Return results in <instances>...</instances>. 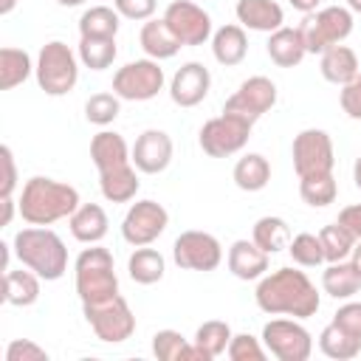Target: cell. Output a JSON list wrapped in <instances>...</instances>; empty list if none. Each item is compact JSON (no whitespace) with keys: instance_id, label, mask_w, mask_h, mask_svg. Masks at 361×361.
<instances>
[{"instance_id":"cell-13","label":"cell","mask_w":361,"mask_h":361,"mask_svg":"<svg viewBox=\"0 0 361 361\" xmlns=\"http://www.w3.org/2000/svg\"><path fill=\"white\" fill-rule=\"evenodd\" d=\"M172 259L183 271L209 274V271H214L223 262V245H220V240L214 234L189 228V231H180L175 237V243H172Z\"/></svg>"},{"instance_id":"cell-38","label":"cell","mask_w":361,"mask_h":361,"mask_svg":"<svg viewBox=\"0 0 361 361\" xmlns=\"http://www.w3.org/2000/svg\"><path fill=\"white\" fill-rule=\"evenodd\" d=\"M299 197L313 206V209H324L338 197V183L333 178V172L327 175H313V178H299Z\"/></svg>"},{"instance_id":"cell-33","label":"cell","mask_w":361,"mask_h":361,"mask_svg":"<svg viewBox=\"0 0 361 361\" xmlns=\"http://www.w3.org/2000/svg\"><path fill=\"white\" fill-rule=\"evenodd\" d=\"M121 14L113 6H90L79 17V37H116Z\"/></svg>"},{"instance_id":"cell-47","label":"cell","mask_w":361,"mask_h":361,"mask_svg":"<svg viewBox=\"0 0 361 361\" xmlns=\"http://www.w3.org/2000/svg\"><path fill=\"white\" fill-rule=\"evenodd\" d=\"M338 223L347 226L358 240H361V203H353V206H344L338 212Z\"/></svg>"},{"instance_id":"cell-1","label":"cell","mask_w":361,"mask_h":361,"mask_svg":"<svg viewBox=\"0 0 361 361\" xmlns=\"http://www.w3.org/2000/svg\"><path fill=\"white\" fill-rule=\"evenodd\" d=\"M254 302L268 316H290V319H310L322 307V296L310 276L293 265L276 268L257 279Z\"/></svg>"},{"instance_id":"cell-10","label":"cell","mask_w":361,"mask_h":361,"mask_svg":"<svg viewBox=\"0 0 361 361\" xmlns=\"http://www.w3.org/2000/svg\"><path fill=\"white\" fill-rule=\"evenodd\" d=\"M164 68L158 59H133L113 73V93L121 102H149L164 90Z\"/></svg>"},{"instance_id":"cell-51","label":"cell","mask_w":361,"mask_h":361,"mask_svg":"<svg viewBox=\"0 0 361 361\" xmlns=\"http://www.w3.org/2000/svg\"><path fill=\"white\" fill-rule=\"evenodd\" d=\"M353 180H355V186L361 189V155H358L355 164H353Z\"/></svg>"},{"instance_id":"cell-26","label":"cell","mask_w":361,"mask_h":361,"mask_svg":"<svg viewBox=\"0 0 361 361\" xmlns=\"http://www.w3.org/2000/svg\"><path fill=\"white\" fill-rule=\"evenodd\" d=\"M319 71H322L324 82L341 87V85H347L361 71V65H358L355 51L350 45L338 42V45H330L324 54H319Z\"/></svg>"},{"instance_id":"cell-29","label":"cell","mask_w":361,"mask_h":361,"mask_svg":"<svg viewBox=\"0 0 361 361\" xmlns=\"http://www.w3.org/2000/svg\"><path fill=\"white\" fill-rule=\"evenodd\" d=\"M231 180L243 192H262L268 186V180H271V164H268V158L259 155V152H245L234 164Z\"/></svg>"},{"instance_id":"cell-54","label":"cell","mask_w":361,"mask_h":361,"mask_svg":"<svg viewBox=\"0 0 361 361\" xmlns=\"http://www.w3.org/2000/svg\"><path fill=\"white\" fill-rule=\"evenodd\" d=\"M59 6H65V8H73V6H82L85 0H56Z\"/></svg>"},{"instance_id":"cell-9","label":"cell","mask_w":361,"mask_h":361,"mask_svg":"<svg viewBox=\"0 0 361 361\" xmlns=\"http://www.w3.org/2000/svg\"><path fill=\"white\" fill-rule=\"evenodd\" d=\"M82 313L96 338L104 344H121L135 333V313L121 293L96 305H82Z\"/></svg>"},{"instance_id":"cell-34","label":"cell","mask_w":361,"mask_h":361,"mask_svg":"<svg viewBox=\"0 0 361 361\" xmlns=\"http://www.w3.org/2000/svg\"><path fill=\"white\" fill-rule=\"evenodd\" d=\"M79 62L90 71H104L116 62L118 48H116V37H79Z\"/></svg>"},{"instance_id":"cell-18","label":"cell","mask_w":361,"mask_h":361,"mask_svg":"<svg viewBox=\"0 0 361 361\" xmlns=\"http://www.w3.org/2000/svg\"><path fill=\"white\" fill-rule=\"evenodd\" d=\"M172 152H175V147H172L169 133L149 127L133 144V164L144 175H161L172 164Z\"/></svg>"},{"instance_id":"cell-32","label":"cell","mask_w":361,"mask_h":361,"mask_svg":"<svg viewBox=\"0 0 361 361\" xmlns=\"http://www.w3.org/2000/svg\"><path fill=\"white\" fill-rule=\"evenodd\" d=\"M31 73H34V62H31L28 51L11 48V45H6L0 51V90H14Z\"/></svg>"},{"instance_id":"cell-3","label":"cell","mask_w":361,"mask_h":361,"mask_svg":"<svg viewBox=\"0 0 361 361\" xmlns=\"http://www.w3.org/2000/svg\"><path fill=\"white\" fill-rule=\"evenodd\" d=\"M79 203L76 186L48 175H34L23 183L17 212L28 226H54L56 220H68Z\"/></svg>"},{"instance_id":"cell-36","label":"cell","mask_w":361,"mask_h":361,"mask_svg":"<svg viewBox=\"0 0 361 361\" xmlns=\"http://www.w3.org/2000/svg\"><path fill=\"white\" fill-rule=\"evenodd\" d=\"M319 240H322V248H324V262L350 259V254H353V248H355V243H358V237H355L347 226H341L338 220L322 226Z\"/></svg>"},{"instance_id":"cell-24","label":"cell","mask_w":361,"mask_h":361,"mask_svg":"<svg viewBox=\"0 0 361 361\" xmlns=\"http://www.w3.org/2000/svg\"><path fill=\"white\" fill-rule=\"evenodd\" d=\"M39 282L42 276H37L31 268H8L3 271V302L11 307H31L39 299Z\"/></svg>"},{"instance_id":"cell-52","label":"cell","mask_w":361,"mask_h":361,"mask_svg":"<svg viewBox=\"0 0 361 361\" xmlns=\"http://www.w3.org/2000/svg\"><path fill=\"white\" fill-rule=\"evenodd\" d=\"M14 6H17V0H0V14L6 17V14H11L14 11Z\"/></svg>"},{"instance_id":"cell-44","label":"cell","mask_w":361,"mask_h":361,"mask_svg":"<svg viewBox=\"0 0 361 361\" xmlns=\"http://www.w3.org/2000/svg\"><path fill=\"white\" fill-rule=\"evenodd\" d=\"M113 8L121 14V20L147 23V20L155 17L158 3H155V0H113Z\"/></svg>"},{"instance_id":"cell-49","label":"cell","mask_w":361,"mask_h":361,"mask_svg":"<svg viewBox=\"0 0 361 361\" xmlns=\"http://www.w3.org/2000/svg\"><path fill=\"white\" fill-rule=\"evenodd\" d=\"M14 197H3V226H11L14 220Z\"/></svg>"},{"instance_id":"cell-27","label":"cell","mask_w":361,"mask_h":361,"mask_svg":"<svg viewBox=\"0 0 361 361\" xmlns=\"http://www.w3.org/2000/svg\"><path fill=\"white\" fill-rule=\"evenodd\" d=\"M322 290L333 299H353L361 290V274L355 271V265L350 259L341 262H327V268L322 271Z\"/></svg>"},{"instance_id":"cell-46","label":"cell","mask_w":361,"mask_h":361,"mask_svg":"<svg viewBox=\"0 0 361 361\" xmlns=\"http://www.w3.org/2000/svg\"><path fill=\"white\" fill-rule=\"evenodd\" d=\"M0 158H3V197H11L14 189H17V161H14V152L8 144L0 147Z\"/></svg>"},{"instance_id":"cell-43","label":"cell","mask_w":361,"mask_h":361,"mask_svg":"<svg viewBox=\"0 0 361 361\" xmlns=\"http://www.w3.org/2000/svg\"><path fill=\"white\" fill-rule=\"evenodd\" d=\"M6 361H48V350L31 338H14L6 347Z\"/></svg>"},{"instance_id":"cell-7","label":"cell","mask_w":361,"mask_h":361,"mask_svg":"<svg viewBox=\"0 0 361 361\" xmlns=\"http://www.w3.org/2000/svg\"><path fill=\"white\" fill-rule=\"evenodd\" d=\"M353 25H355V14L347 6H322L319 11L305 14L299 31L307 54H324L330 45L344 42L353 34Z\"/></svg>"},{"instance_id":"cell-12","label":"cell","mask_w":361,"mask_h":361,"mask_svg":"<svg viewBox=\"0 0 361 361\" xmlns=\"http://www.w3.org/2000/svg\"><path fill=\"white\" fill-rule=\"evenodd\" d=\"M262 344L265 350L279 361H307L313 353V336L302 324V319H271L262 327Z\"/></svg>"},{"instance_id":"cell-19","label":"cell","mask_w":361,"mask_h":361,"mask_svg":"<svg viewBox=\"0 0 361 361\" xmlns=\"http://www.w3.org/2000/svg\"><path fill=\"white\" fill-rule=\"evenodd\" d=\"M268 257L271 254H265L254 240H234L226 254V265H228L231 276H237L243 282H254L268 274Z\"/></svg>"},{"instance_id":"cell-21","label":"cell","mask_w":361,"mask_h":361,"mask_svg":"<svg viewBox=\"0 0 361 361\" xmlns=\"http://www.w3.org/2000/svg\"><path fill=\"white\" fill-rule=\"evenodd\" d=\"M268 59L276 65V68H296L305 56H307V48H305V39H302V31L299 25H282L276 31L268 34Z\"/></svg>"},{"instance_id":"cell-28","label":"cell","mask_w":361,"mask_h":361,"mask_svg":"<svg viewBox=\"0 0 361 361\" xmlns=\"http://www.w3.org/2000/svg\"><path fill=\"white\" fill-rule=\"evenodd\" d=\"M152 355L158 361H206L195 341H186L178 330H158L152 336Z\"/></svg>"},{"instance_id":"cell-37","label":"cell","mask_w":361,"mask_h":361,"mask_svg":"<svg viewBox=\"0 0 361 361\" xmlns=\"http://www.w3.org/2000/svg\"><path fill=\"white\" fill-rule=\"evenodd\" d=\"M231 327H228V322H223V319H209V322H203L197 330H195V344L200 347V353L206 355V361H212V358H217V355H223L226 350H228V341H231Z\"/></svg>"},{"instance_id":"cell-16","label":"cell","mask_w":361,"mask_h":361,"mask_svg":"<svg viewBox=\"0 0 361 361\" xmlns=\"http://www.w3.org/2000/svg\"><path fill=\"white\" fill-rule=\"evenodd\" d=\"M276 96H279V93H276L274 79L257 73V76H248V79L240 82V87L226 99L223 110H226V113L245 116L248 121H257V118H262L265 113L274 110Z\"/></svg>"},{"instance_id":"cell-4","label":"cell","mask_w":361,"mask_h":361,"mask_svg":"<svg viewBox=\"0 0 361 361\" xmlns=\"http://www.w3.org/2000/svg\"><path fill=\"white\" fill-rule=\"evenodd\" d=\"M11 245H14V257L20 259V265L31 268L45 282H56V279L65 276V271H68V248H65V240L54 228H48V226H25V228H20L14 234Z\"/></svg>"},{"instance_id":"cell-2","label":"cell","mask_w":361,"mask_h":361,"mask_svg":"<svg viewBox=\"0 0 361 361\" xmlns=\"http://www.w3.org/2000/svg\"><path fill=\"white\" fill-rule=\"evenodd\" d=\"M90 161L99 172V192L110 203L135 200L141 180L133 164V147L116 130H102L90 138Z\"/></svg>"},{"instance_id":"cell-40","label":"cell","mask_w":361,"mask_h":361,"mask_svg":"<svg viewBox=\"0 0 361 361\" xmlns=\"http://www.w3.org/2000/svg\"><path fill=\"white\" fill-rule=\"evenodd\" d=\"M121 113V99L116 93H93L85 102V118L96 127H107L118 118Z\"/></svg>"},{"instance_id":"cell-5","label":"cell","mask_w":361,"mask_h":361,"mask_svg":"<svg viewBox=\"0 0 361 361\" xmlns=\"http://www.w3.org/2000/svg\"><path fill=\"white\" fill-rule=\"evenodd\" d=\"M73 285H76V296L82 305H96V302L118 296V276H116L113 254L99 243L82 248L73 262Z\"/></svg>"},{"instance_id":"cell-41","label":"cell","mask_w":361,"mask_h":361,"mask_svg":"<svg viewBox=\"0 0 361 361\" xmlns=\"http://www.w3.org/2000/svg\"><path fill=\"white\" fill-rule=\"evenodd\" d=\"M226 355L231 361H265L268 350L262 344V338L251 336V333H234L231 341H228V350Z\"/></svg>"},{"instance_id":"cell-30","label":"cell","mask_w":361,"mask_h":361,"mask_svg":"<svg viewBox=\"0 0 361 361\" xmlns=\"http://www.w3.org/2000/svg\"><path fill=\"white\" fill-rule=\"evenodd\" d=\"M127 274L133 282L138 285H155L164 279L166 274V259L158 248H149V245H138L130 259H127Z\"/></svg>"},{"instance_id":"cell-48","label":"cell","mask_w":361,"mask_h":361,"mask_svg":"<svg viewBox=\"0 0 361 361\" xmlns=\"http://www.w3.org/2000/svg\"><path fill=\"white\" fill-rule=\"evenodd\" d=\"M296 11H302V14H313V11H319V6H322V0H288Z\"/></svg>"},{"instance_id":"cell-53","label":"cell","mask_w":361,"mask_h":361,"mask_svg":"<svg viewBox=\"0 0 361 361\" xmlns=\"http://www.w3.org/2000/svg\"><path fill=\"white\" fill-rule=\"evenodd\" d=\"M347 8H350L353 14H361V0H347Z\"/></svg>"},{"instance_id":"cell-50","label":"cell","mask_w":361,"mask_h":361,"mask_svg":"<svg viewBox=\"0 0 361 361\" xmlns=\"http://www.w3.org/2000/svg\"><path fill=\"white\" fill-rule=\"evenodd\" d=\"M350 262L355 265V271L361 274V240L355 243V248H353V254H350Z\"/></svg>"},{"instance_id":"cell-8","label":"cell","mask_w":361,"mask_h":361,"mask_svg":"<svg viewBox=\"0 0 361 361\" xmlns=\"http://www.w3.org/2000/svg\"><path fill=\"white\" fill-rule=\"evenodd\" d=\"M251 130H254V121H248L245 116H237V113H220L214 118H209L200 133H197V144L200 149L209 155V158H228V155H237L248 138H251Z\"/></svg>"},{"instance_id":"cell-42","label":"cell","mask_w":361,"mask_h":361,"mask_svg":"<svg viewBox=\"0 0 361 361\" xmlns=\"http://www.w3.org/2000/svg\"><path fill=\"white\" fill-rule=\"evenodd\" d=\"M338 104H341V110L347 113V118L361 121V71H358L347 85H341V90H338Z\"/></svg>"},{"instance_id":"cell-20","label":"cell","mask_w":361,"mask_h":361,"mask_svg":"<svg viewBox=\"0 0 361 361\" xmlns=\"http://www.w3.org/2000/svg\"><path fill=\"white\" fill-rule=\"evenodd\" d=\"M234 14H237V23L248 31L271 34L285 25V11L276 0H237Z\"/></svg>"},{"instance_id":"cell-6","label":"cell","mask_w":361,"mask_h":361,"mask_svg":"<svg viewBox=\"0 0 361 361\" xmlns=\"http://www.w3.org/2000/svg\"><path fill=\"white\" fill-rule=\"evenodd\" d=\"M79 54L62 42V39H51L39 48L37 62H34V76L37 85L45 96H65L76 87L79 82Z\"/></svg>"},{"instance_id":"cell-39","label":"cell","mask_w":361,"mask_h":361,"mask_svg":"<svg viewBox=\"0 0 361 361\" xmlns=\"http://www.w3.org/2000/svg\"><path fill=\"white\" fill-rule=\"evenodd\" d=\"M288 254L299 268H319L324 262L322 240H319V234H310V231H299L296 237H290Z\"/></svg>"},{"instance_id":"cell-22","label":"cell","mask_w":361,"mask_h":361,"mask_svg":"<svg viewBox=\"0 0 361 361\" xmlns=\"http://www.w3.org/2000/svg\"><path fill=\"white\" fill-rule=\"evenodd\" d=\"M68 228H71V237L76 243L93 245V243H102L107 237L110 220L99 203H79V209L68 217Z\"/></svg>"},{"instance_id":"cell-31","label":"cell","mask_w":361,"mask_h":361,"mask_svg":"<svg viewBox=\"0 0 361 361\" xmlns=\"http://www.w3.org/2000/svg\"><path fill=\"white\" fill-rule=\"evenodd\" d=\"M290 226L285 217H276V214H265L254 223L251 228V240L265 251V254H279V251H288V243H290Z\"/></svg>"},{"instance_id":"cell-17","label":"cell","mask_w":361,"mask_h":361,"mask_svg":"<svg viewBox=\"0 0 361 361\" xmlns=\"http://www.w3.org/2000/svg\"><path fill=\"white\" fill-rule=\"evenodd\" d=\"M212 90V73L203 62H183L169 79V99L178 107H197Z\"/></svg>"},{"instance_id":"cell-25","label":"cell","mask_w":361,"mask_h":361,"mask_svg":"<svg viewBox=\"0 0 361 361\" xmlns=\"http://www.w3.org/2000/svg\"><path fill=\"white\" fill-rule=\"evenodd\" d=\"M138 42H141V51L149 56V59H172L183 45L178 42V37L169 31V25L164 23V17H152L141 25L138 31Z\"/></svg>"},{"instance_id":"cell-35","label":"cell","mask_w":361,"mask_h":361,"mask_svg":"<svg viewBox=\"0 0 361 361\" xmlns=\"http://www.w3.org/2000/svg\"><path fill=\"white\" fill-rule=\"evenodd\" d=\"M319 350H322L327 358H333V361H350V358H355V355L361 353V338L344 333L338 324L330 322V324H324V330L319 333Z\"/></svg>"},{"instance_id":"cell-23","label":"cell","mask_w":361,"mask_h":361,"mask_svg":"<svg viewBox=\"0 0 361 361\" xmlns=\"http://www.w3.org/2000/svg\"><path fill=\"white\" fill-rule=\"evenodd\" d=\"M212 56L223 68H237L248 56V34L240 23H228L214 28L212 34Z\"/></svg>"},{"instance_id":"cell-15","label":"cell","mask_w":361,"mask_h":361,"mask_svg":"<svg viewBox=\"0 0 361 361\" xmlns=\"http://www.w3.org/2000/svg\"><path fill=\"white\" fill-rule=\"evenodd\" d=\"M169 226V212L158 203V200H135L124 220H121V237L124 243H130L133 248L138 245H152Z\"/></svg>"},{"instance_id":"cell-45","label":"cell","mask_w":361,"mask_h":361,"mask_svg":"<svg viewBox=\"0 0 361 361\" xmlns=\"http://www.w3.org/2000/svg\"><path fill=\"white\" fill-rule=\"evenodd\" d=\"M333 324H338L344 333L361 338V302L344 299V305L333 313Z\"/></svg>"},{"instance_id":"cell-14","label":"cell","mask_w":361,"mask_h":361,"mask_svg":"<svg viewBox=\"0 0 361 361\" xmlns=\"http://www.w3.org/2000/svg\"><path fill=\"white\" fill-rule=\"evenodd\" d=\"M164 23L169 25V31L178 37L180 45H203L212 39L214 25H212V14L197 6L195 0H172L164 8Z\"/></svg>"},{"instance_id":"cell-11","label":"cell","mask_w":361,"mask_h":361,"mask_svg":"<svg viewBox=\"0 0 361 361\" xmlns=\"http://www.w3.org/2000/svg\"><path fill=\"white\" fill-rule=\"evenodd\" d=\"M290 158H293L296 178H313V175L333 172L336 149H333L330 133L319 130V127H307V130L296 133L293 144H290Z\"/></svg>"}]
</instances>
